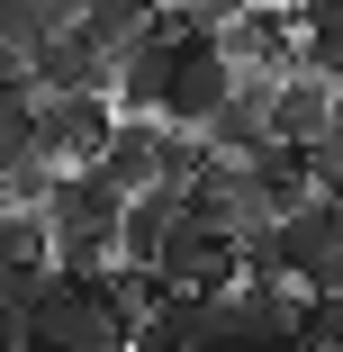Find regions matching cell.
I'll use <instances>...</instances> for the list:
<instances>
[{
	"mask_svg": "<svg viewBox=\"0 0 343 352\" xmlns=\"http://www.w3.org/2000/svg\"><path fill=\"white\" fill-rule=\"evenodd\" d=\"M126 316L109 298V280H54V298L36 307V352H126Z\"/></svg>",
	"mask_w": 343,
	"mask_h": 352,
	"instance_id": "6da1fadb",
	"label": "cell"
},
{
	"mask_svg": "<svg viewBox=\"0 0 343 352\" xmlns=\"http://www.w3.org/2000/svg\"><path fill=\"white\" fill-rule=\"evenodd\" d=\"M271 253H280V271L298 280L307 298H316V289H343V199H334V190L298 199L289 217L271 226Z\"/></svg>",
	"mask_w": 343,
	"mask_h": 352,
	"instance_id": "7a4b0ae2",
	"label": "cell"
},
{
	"mask_svg": "<svg viewBox=\"0 0 343 352\" xmlns=\"http://www.w3.org/2000/svg\"><path fill=\"white\" fill-rule=\"evenodd\" d=\"M109 126H118L109 100H36V109H27V145H36V163H54V172H91L100 145H109Z\"/></svg>",
	"mask_w": 343,
	"mask_h": 352,
	"instance_id": "3957f363",
	"label": "cell"
},
{
	"mask_svg": "<svg viewBox=\"0 0 343 352\" xmlns=\"http://www.w3.org/2000/svg\"><path fill=\"white\" fill-rule=\"evenodd\" d=\"M154 280L163 289H235V244L199 217H172L154 244Z\"/></svg>",
	"mask_w": 343,
	"mask_h": 352,
	"instance_id": "277c9868",
	"label": "cell"
},
{
	"mask_svg": "<svg viewBox=\"0 0 343 352\" xmlns=\"http://www.w3.org/2000/svg\"><path fill=\"white\" fill-rule=\"evenodd\" d=\"M27 91L36 100H109V54L82 36V28H63L27 54Z\"/></svg>",
	"mask_w": 343,
	"mask_h": 352,
	"instance_id": "5b68a950",
	"label": "cell"
},
{
	"mask_svg": "<svg viewBox=\"0 0 343 352\" xmlns=\"http://www.w3.org/2000/svg\"><path fill=\"white\" fill-rule=\"evenodd\" d=\"M91 172H100V181H109L118 199H135V190H154V181L172 172V126H163V118H118Z\"/></svg>",
	"mask_w": 343,
	"mask_h": 352,
	"instance_id": "8992f818",
	"label": "cell"
},
{
	"mask_svg": "<svg viewBox=\"0 0 343 352\" xmlns=\"http://www.w3.org/2000/svg\"><path fill=\"white\" fill-rule=\"evenodd\" d=\"M226 91H235V73H226V54L217 45H181V63H172V91H163V126L172 135H199L217 109H226Z\"/></svg>",
	"mask_w": 343,
	"mask_h": 352,
	"instance_id": "52a82bcc",
	"label": "cell"
},
{
	"mask_svg": "<svg viewBox=\"0 0 343 352\" xmlns=\"http://www.w3.org/2000/svg\"><path fill=\"white\" fill-rule=\"evenodd\" d=\"M262 126H271V145H289V154H316L325 135H334V91H325L316 73H280V91H271Z\"/></svg>",
	"mask_w": 343,
	"mask_h": 352,
	"instance_id": "ba28073f",
	"label": "cell"
},
{
	"mask_svg": "<svg viewBox=\"0 0 343 352\" xmlns=\"http://www.w3.org/2000/svg\"><path fill=\"white\" fill-rule=\"evenodd\" d=\"M244 181L271 199V208H280V217H289V208L298 199H316V154H289V145H262L253 163H244Z\"/></svg>",
	"mask_w": 343,
	"mask_h": 352,
	"instance_id": "9c48e42d",
	"label": "cell"
},
{
	"mask_svg": "<svg viewBox=\"0 0 343 352\" xmlns=\"http://www.w3.org/2000/svg\"><path fill=\"white\" fill-rule=\"evenodd\" d=\"M73 10H82V0H0V45H10V54H36L45 36L73 28Z\"/></svg>",
	"mask_w": 343,
	"mask_h": 352,
	"instance_id": "30bf717a",
	"label": "cell"
},
{
	"mask_svg": "<svg viewBox=\"0 0 343 352\" xmlns=\"http://www.w3.org/2000/svg\"><path fill=\"white\" fill-rule=\"evenodd\" d=\"M73 28H82V36H91V45H100L109 63H118V54H126L135 36H145L154 19L135 10V0H82V10H73Z\"/></svg>",
	"mask_w": 343,
	"mask_h": 352,
	"instance_id": "8fae6325",
	"label": "cell"
},
{
	"mask_svg": "<svg viewBox=\"0 0 343 352\" xmlns=\"http://www.w3.org/2000/svg\"><path fill=\"white\" fill-rule=\"evenodd\" d=\"M298 352H343V289L298 298Z\"/></svg>",
	"mask_w": 343,
	"mask_h": 352,
	"instance_id": "7c38bea8",
	"label": "cell"
},
{
	"mask_svg": "<svg viewBox=\"0 0 343 352\" xmlns=\"http://www.w3.org/2000/svg\"><path fill=\"white\" fill-rule=\"evenodd\" d=\"M45 262V217H19V208H0V280Z\"/></svg>",
	"mask_w": 343,
	"mask_h": 352,
	"instance_id": "4fadbf2b",
	"label": "cell"
},
{
	"mask_svg": "<svg viewBox=\"0 0 343 352\" xmlns=\"http://www.w3.org/2000/svg\"><path fill=\"white\" fill-rule=\"evenodd\" d=\"M27 109H36V100H0V172L36 154V145H27Z\"/></svg>",
	"mask_w": 343,
	"mask_h": 352,
	"instance_id": "5bb4252c",
	"label": "cell"
},
{
	"mask_svg": "<svg viewBox=\"0 0 343 352\" xmlns=\"http://www.w3.org/2000/svg\"><path fill=\"white\" fill-rule=\"evenodd\" d=\"M289 28H298L307 45H325V36H343V0H298V10H289Z\"/></svg>",
	"mask_w": 343,
	"mask_h": 352,
	"instance_id": "9a60e30c",
	"label": "cell"
},
{
	"mask_svg": "<svg viewBox=\"0 0 343 352\" xmlns=\"http://www.w3.org/2000/svg\"><path fill=\"white\" fill-rule=\"evenodd\" d=\"M0 352H36V307L0 298Z\"/></svg>",
	"mask_w": 343,
	"mask_h": 352,
	"instance_id": "2e32d148",
	"label": "cell"
},
{
	"mask_svg": "<svg viewBox=\"0 0 343 352\" xmlns=\"http://www.w3.org/2000/svg\"><path fill=\"white\" fill-rule=\"evenodd\" d=\"M126 352H181V343H172V334H154V325H135V334H126Z\"/></svg>",
	"mask_w": 343,
	"mask_h": 352,
	"instance_id": "e0dca14e",
	"label": "cell"
},
{
	"mask_svg": "<svg viewBox=\"0 0 343 352\" xmlns=\"http://www.w3.org/2000/svg\"><path fill=\"white\" fill-rule=\"evenodd\" d=\"M135 10H145V19H163V10H172V0H135Z\"/></svg>",
	"mask_w": 343,
	"mask_h": 352,
	"instance_id": "ac0fdd59",
	"label": "cell"
},
{
	"mask_svg": "<svg viewBox=\"0 0 343 352\" xmlns=\"http://www.w3.org/2000/svg\"><path fill=\"white\" fill-rule=\"evenodd\" d=\"M262 10H298V0H262Z\"/></svg>",
	"mask_w": 343,
	"mask_h": 352,
	"instance_id": "d6986e66",
	"label": "cell"
}]
</instances>
